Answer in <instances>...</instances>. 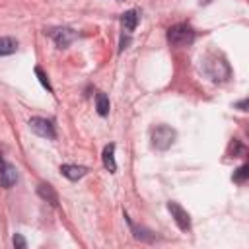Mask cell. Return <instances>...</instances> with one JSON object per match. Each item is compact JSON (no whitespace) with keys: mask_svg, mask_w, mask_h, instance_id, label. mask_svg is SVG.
<instances>
[{"mask_svg":"<svg viewBox=\"0 0 249 249\" xmlns=\"http://www.w3.org/2000/svg\"><path fill=\"white\" fill-rule=\"evenodd\" d=\"M60 173H62L66 179H70V181H78V179H82V177L88 173V167H84V165H74V163H64V165H60Z\"/></svg>","mask_w":249,"mask_h":249,"instance_id":"ba28073f","label":"cell"},{"mask_svg":"<svg viewBox=\"0 0 249 249\" xmlns=\"http://www.w3.org/2000/svg\"><path fill=\"white\" fill-rule=\"evenodd\" d=\"M45 35H49L58 49H66L76 39V31L70 27H51V29H45Z\"/></svg>","mask_w":249,"mask_h":249,"instance_id":"277c9868","label":"cell"},{"mask_svg":"<svg viewBox=\"0 0 249 249\" xmlns=\"http://www.w3.org/2000/svg\"><path fill=\"white\" fill-rule=\"evenodd\" d=\"M95 107H97V113H99L101 117H107V115H109V97H107L103 91H99V93L95 95Z\"/></svg>","mask_w":249,"mask_h":249,"instance_id":"4fadbf2b","label":"cell"},{"mask_svg":"<svg viewBox=\"0 0 249 249\" xmlns=\"http://www.w3.org/2000/svg\"><path fill=\"white\" fill-rule=\"evenodd\" d=\"M247 169H249L247 165H241V167H237L231 179H233L235 183H245V179H247V175H249V171H247Z\"/></svg>","mask_w":249,"mask_h":249,"instance_id":"9a60e30c","label":"cell"},{"mask_svg":"<svg viewBox=\"0 0 249 249\" xmlns=\"http://www.w3.org/2000/svg\"><path fill=\"white\" fill-rule=\"evenodd\" d=\"M196 33L189 23H175L167 29V41L173 47H189L195 41Z\"/></svg>","mask_w":249,"mask_h":249,"instance_id":"7a4b0ae2","label":"cell"},{"mask_svg":"<svg viewBox=\"0 0 249 249\" xmlns=\"http://www.w3.org/2000/svg\"><path fill=\"white\" fill-rule=\"evenodd\" d=\"M202 70L204 74L216 82V84H222V82H228L230 76H231V68L230 64L226 62V58L218 53H208L204 58H202Z\"/></svg>","mask_w":249,"mask_h":249,"instance_id":"6da1fadb","label":"cell"},{"mask_svg":"<svg viewBox=\"0 0 249 249\" xmlns=\"http://www.w3.org/2000/svg\"><path fill=\"white\" fill-rule=\"evenodd\" d=\"M18 51V41L14 37H0V56L14 54Z\"/></svg>","mask_w":249,"mask_h":249,"instance_id":"7c38bea8","label":"cell"},{"mask_svg":"<svg viewBox=\"0 0 249 249\" xmlns=\"http://www.w3.org/2000/svg\"><path fill=\"white\" fill-rule=\"evenodd\" d=\"M175 138H177L175 128H171L167 124H158L156 128H152V134H150L152 146L156 150H161V152L167 150V148H171L173 142H175Z\"/></svg>","mask_w":249,"mask_h":249,"instance_id":"3957f363","label":"cell"},{"mask_svg":"<svg viewBox=\"0 0 249 249\" xmlns=\"http://www.w3.org/2000/svg\"><path fill=\"white\" fill-rule=\"evenodd\" d=\"M37 193H39V196L41 198H45L47 202H51L53 206H56L58 204V195H56V191L49 185V183H41L39 187H37Z\"/></svg>","mask_w":249,"mask_h":249,"instance_id":"8fae6325","label":"cell"},{"mask_svg":"<svg viewBox=\"0 0 249 249\" xmlns=\"http://www.w3.org/2000/svg\"><path fill=\"white\" fill-rule=\"evenodd\" d=\"M35 74H37V78H39V82H41V86H43V88H45L47 91H51V93H53V86H51V82H49V78H47V74H45V72H43V70H41L39 66L35 68Z\"/></svg>","mask_w":249,"mask_h":249,"instance_id":"5bb4252c","label":"cell"},{"mask_svg":"<svg viewBox=\"0 0 249 249\" xmlns=\"http://www.w3.org/2000/svg\"><path fill=\"white\" fill-rule=\"evenodd\" d=\"M235 107H237V109H241V111H245V107H247V101L243 99V101H239V103H237Z\"/></svg>","mask_w":249,"mask_h":249,"instance_id":"e0dca14e","label":"cell"},{"mask_svg":"<svg viewBox=\"0 0 249 249\" xmlns=\"http://www.w3.org/2000/svg\"><path fill=\"white\" fill-rule=\"evenodd\" d=\"M103 165L109 173L117 171V161H115V144H107L103 148Z\"/></svg>","mask_w":249,"mask_h":249,"instance_id":"30bf717a","label":"cell"},{"mask_svg":"<svg viewBox=\"0 0 249 249\" xmlns=\"http://www.w3.org/2000/svg\"><path fill=\"white\" fill-rule=\"evenodd\" d=\"M138 19H140V12L138 10H128V12H124L121 16V23H123V27H124L126 33H132L136 29Z\"/></svg>","mask_w":249,"mask_h":249,"instance_id":"9c48e42d","label":"cell"},{"mask_svg":"<svg viewBox=\"0 0 249 249\" xmlns=\"http://www.w3.org/2000/svg\"><path fill=\"white\" fill-rule=\"evenodd\" d=\"M16 181H18V169L12 163L0 160V185L4 189H10L16 185Z\"/></svg>","mask_w":249,"mask_h":249,"instance_id":"52a82bcc","label":"cell"},{"mask_svg":"<svg viewBox=\"0 0 249 249\" xmlns=\"http://www.w3.org/2000/svg\"><path fill=\"white\" fill-rule=\"evenodd\" d=\"M29 128L43 136V138H49V140H54L56 138V130H54V124L49 121V119H43V117H33L29 121Z\"/></svg>","mask_w":249,"mask_h":249,"instance_id":"5b68a950","label":"cell"},{"mask_svg":"<svg viewBox=\"0 0 249 249\" xmlns=\"http://www.w3.org/2000/svg\"><path fill=\"white\" fill-rule=\"evenodd\" d=\"M14 245H16L18 249H25V247H27V241L23 239L21 233H16V235H14Z\"/></svg>","mask_w":249,"mask_h":249,"instance_id":"2e32d148","label":"cell"},{"mask_svg":"<svg viewBox=\"0 0 249 249\" xmlns=\"http://www.w3.org/2000/svg\"><path fill=\"white\" fill-rule=\"evenodd\" d=\"M167 210L175 218V224L179 226L181 231H189L191 230V218H189V214H187V210L183 206H179L177 202H167Z\"/></svg>","mask_w":249,"mask_h":249,"instance_id":"8992f818","label":"cell"}]
</instances>
